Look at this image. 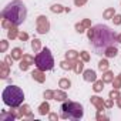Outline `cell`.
<instances>
[{"instance_id": "cell-1", "label": "cell", "mask_w": 121, "mask_h": 121, "mask_svg": "<svg viewBox=\"0 0 121 121\" xmlns=\"http://www.w3.org/2000/svg\"><path fill=\"white\" fill-rule=\"evenodd\" d=\"M88 37H90V44L93 46L95 54H105V51L112 46L115 40L114 31L103 24H98L93 30H90Z\"/></svg>"}, {"instance_id": "cell-2", "label": "cell", "mask_w": 121, "mask_h": 121, "mask_svg": "<svg viewBox=\"0 0 121 121\" xmlns=\"http://www.w3.org/2000/svg\"><path fill=\"white\" fill-rule=\"evenodd\" d=\"M26 16H27V10H26L24 4L22 2H19V0L12 2L3 10V17L14 26H20L26 20Z\"/></svg>"}, {"instance_id": "cell-3", "label": "cell", "mask_w": 121, "mask_h": 121, "mask_svg": "<svg viewBox=\"0 0 121 121\" xmlns=\"http://www.w3.org/2000/svg\"><path fill=\"white\" fill-rule=\"evenodd\" d=\"M3 103L9 107H19L24 101V93L17 86H9L2 93Z\"/></svg>"}, {"instance_id": "cell-4", "label": "cell", "mask_w": 121, "mask_h": 121, "mask_svg": "<svg viewBox=\"0 0 121 121\" xmlns=\"http://www.w3.org/2000/svg\"><path fill=\"white\" fill-rule=\"evenodd\" d=\"M36 63L40 70H51L54 66V60L48 48H43V51L36 57Z\"/></svg>"}, {"instance_id": "cell-5", "label": "cell", "mask_w": 121, "mask_h": 121, "mask_svg": "<svg viewBox=\"0 0 121 121\" xmlns=\"http://www.w3.org/2000/svg\"><path fill=\"white\" fill-rule=\"evenodd\" d=\"M63 117L64 118H74V120H78L83 117V107L77 103H66L63 104Z\"/></svg>"}, {"instance_id": "cell-6", "label": "cell", "mask_w": 121, "mask_h": 121, "mask_svg": "<svg viewBox=\"0 0 121 121\" xmlns=\"http://www.w3.org/2000/svg\"><path fill=\"white\" fill-rule=\"evenodd\" d=\"M105 54H107L108 57H114V56L117 54V48H111V47H110V48L105 51Z\"/></svg>"}, {"instance_id": "cell-7", "label": "cell", "mask_w": 121, "mask_h": 121, "mask_svg": "<svg viewBox=\"0 0 121 121\" xmlns=\"http://www.w3.org/2000/svg\"><path fill=\"white\" fill-rule=\"evenodd\" d=\"M95 78V73L94 71H87L86 73V80H94Z\"/></svg>"}, {"instance_id": "cell-8", "label": "cell", "mask_w": 121, "mask_h": 121, "mask_svg": "<svg viewBox=\"0 0 121 121\" xmlns=\"http://www.w3.org/2000/svg\"><path fill=\"white\" fill-rule=\"evenodd\" d=\"M47 111H48V105H47V104L41 105V110H40V112H41V114H46Z\"/></svg>"}, {"instance_id": "cell-9", "label": "cell", "mask_w": 121, "mask_h": 121, "mask_svg": "<svg viewBox=\"0 0 121 121\" xmlns=\"http://www.w3.org/2000/svg\"><path fill=\"white\" fill-rule=\"evenodd\" d=\"M19 53H20V50H19V48L13 50V56H14V57H19Z\"/></svg>"}, {"instance_id": "cell-10", "label": "cell", "mask_w": 121, "mask_h": 121, "mask_svg": "<svg viewBox=\"0 0 121 121\" xmlns=\"http://www.w3.org/2000/svg\"><path fill=\"white\" fill-rule=\"evenodd\" d=\"M105 67H107V63H105V61H101V63H100V69L103 70V69H105Z\"/></svg>"}, {"instance_id": "cell-11", "label": "cell", "mask_w": 121, "mask_h": 121, "mask_svg": "<svg viewBox=\"0 0 121 121\" xmlns=\"http://www.w3.org/2000/svg\"><path fill=\"white\" fill-rule=\"evenodd\" d=\"M37 47H39V41L34 40V41H33V48H37Z\"/></svg>"}]
</instances>
